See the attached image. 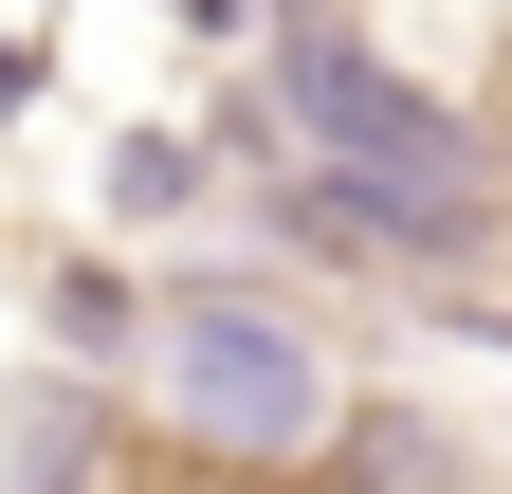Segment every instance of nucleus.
Here are the masks:
<instances>
[{"label": "nucleus", "mask_w": 512, "mask_h": 494, "mask_svg": "<svg viewBox=\"0 0 512 494\" xmlns=\"http://www.w3.org/2000/svg\"><path fill=\"white\" fill-rule=\"evenodd\" d=\"M147 421L202 476H293V458L348 440V385L275 293H165L147 312Z\"/></svg>", "instance_id": "f257e3e1"}, {"label": "nucleus", "mask_w": 512, "mask_h": 494, "mask_svg": "<svg viewBox=\"0 0 512 494\" xmlns=\"http://www.w3.org/2000/svg\"><path fill=\"white\" fill-rule=\"evenodd\" d=\"M275 110H293L311 147H330V183H366L384 220H421V238H476V202H458V183H476V147H458V110H439V92L366 74L348 37H293V55H275Z\"/></svg>", "instance_id": "f03ea898"}, {"label": "nucleus", "mask_w": 512, "mask_h": 494, "mask_svg": "<svg viewBox=\"0 0 512 494\" xmlns=\"http://www.w3.org/2000/svg\"><path fill=\"white\" fill-rule=\"evenodd\" d=\"M476 238H494V257H439V293H458V312H494V330H512V220H476Z\"/></svg>", "instance_id": "7ed1b4c3"}, {"label": "nucleus", "mask_w": 512, "mask_h": 494, "mask_svg": "<svg viewBox=\"0 0 512 494\" xmlns=\"http://www.w3.org/2000/svg\"><path fill=\"white\" fill-rule=\"evenodd\" d=\"M0 110H19V55H0Z\"/></svg>", "instance_id": "20e7f679"}]
</instances>
